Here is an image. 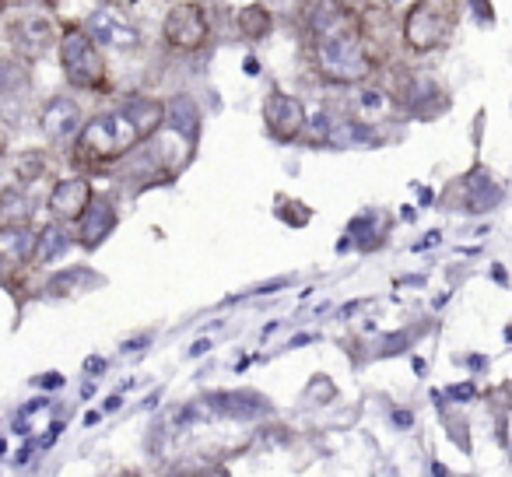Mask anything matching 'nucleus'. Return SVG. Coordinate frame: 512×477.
<instances>
[{
	"label": "nucleus",
	"instance_id": "6e6552de",
	"mask_svg": "<svg viewBox=\"0 0 512 477\" xmlns=\"http://www.w3.org/2000/svg\"><path fill=\"white\" fill-rule=\"evenodd\" d=\"M74 239H78L85 250H99L102 243H106L109 235H113L116 228V211L113 204H109L106 197H95L92 204L85 207V214H81L78 221H74Z\"/></svg>",
	"mask_w": 512,
	"mask_h": 477
},
{
	"label": "nucleus",
	"instance_id": "ddd939ff",
	"mask_svg": "<svg viewBox=\"0 0 512 477\" xmlns=\"http://www.w3.org/2000/svg\"><path fill=\"white\" fill-rule=\"evenodd\" d=\"M463 190H467V193H463V211H470V214L491 211V207L502 200V190H498V186L491 183L481 169H474V176L463 179Z\"/></svg>",
	"mask_w": 512,
	"mask_h": 477
},
{
	"label": "nucleus",
	"instance_id": "1a4fd4ad",
	"mask_svg": "<svg viewBox=\"0 0 512 477\" xmlns=\"http://www.w3.org/2000/svg\"><path fill=\"white\" fill-rule=\"evenodd\" d=\"M95 200V193H92V183L88 179H81V176H71V179H60L57 186L50 190V214L53 218H60V221H78L81 214H85V207Z\"/></svg>",
	"mask_w": 512,
	"mask_h": 477
},
{
	"label": "nucleus",
	"instance_id": "6ab92c4d",
	"mask_svg": "<svg viewBox=\"0 0 512 477\" xmlns=\"http://www.w3.org/2000/svg\"><path fill=\"white\" fill-rule=\"evenodd\" d=\"M29 85V74L18 60H8V64H0V95H15Z\"/></svg>",
	"mask_w": 512,
	"mask_h": 477
},
{
	"label": "nucleus",
	"instance_id": "f257e3e1",
	"mask_svg": "<svg viewBox=\"0 0 512 477\" xmlns=\"http://www.w3.org/2000/svg\"><path fill=\"white\" fill-rule=\"evenodd\" d=\"M313 32V67L327 85H362L376 71V60L365 50L362 18L341 4V0H323L309 18Z\"/></svg>",
	"mask_w": 512,
	"mask_h": 477
},
{
	"label": "nucleus",
	"instance_id": "aec40b11",
	"mask_svg": "<svg viewBox=\"0 0 512 477\" xmlns=\"http://www.w3.org/2000/svg\"><path fill=\"white\" fill-rule=\"evenodd\" d=\"M474 393H477L474 383H463V386H453V390H449V397L460 404V400H474Z\"/></svg>",
	"mask_w": 512,
	"mask_h": 477
},
{
	"label": "nucleus",
	"instance_id": "f3484780",
	"mask_svg": "<svg viewBox=\"0 0 512 477\" xmlns=\"http://www.w3.org/2000/svg\"><path fill=\"white\" fill-rule=\"evenodd\" d=\"M271 29H274L271 11L260 8V4H249L246 11H239V32H242L246 39H264Z\"/></svg>",
	"mask_w": 512,
	"mask_h": 477
},
{
	"label": "nucleus",
	"instance_id": "423d86ee",
	"mask_svg": "<svg viewBox=\"0 0 512 477\" xmlns=\"http://www.w3.org/2000/svg\"><path fill=\"white\" fill-rule=\"evenodd\" d=\"M264 123H267V134L281 144H295L309 127V116H306V106H302L295 95L288 92H274L267 95L264 102Z\"/></svg>",
	"mask_w": 512,
	"mask_h": 477
},
{
	"label": "nucleus",
	"instance_id": "39448f33",
	"mask_svg": "<svg viewBox=\"0 0 512 477\" xmlns=\"http://www.w3.org/2000/svg\"><path fill=\"white\" fill-rule=\"evenodd\" d=\"M162 39L176 53L204 50L207 39H211V25H207L200 4H190V0H186V4H176L162 22Z\"/></svg>",
	"mask_w": 512,
	"mask_h": 477
},
{
	"label": "nucleus",
	"instance_id": "9d476101",
	"mask_svg": "<svg viewBox=\"0 0 512 477\" xmlns=\"http://www.w3.org/2000/svg\"><path fill=\"white\" fill-rule=\"evenodd\" d=\"M81 127H85V120H81V106L74 99H67V95L50 99L43 106V134L50 137L53 144H67L71 137L81 134Z\"/></svg>",
	"mask_w": 512,
	"mask_h": 477
},
{
	"label": "nucleus",
	"instance_id": "5701e85b",
	"mask_svg": "<svg viewBox=\"0 0 512 477\" xmlns=\"http://www.w3.org/2000/svg\"><path fill=\"white\" fill-rule=\"evenodd\" d=\"M491 278H495V281H498V285H505V267H498V264H495V267H491Z\"/></svg>",
	"mask_w": 512,
	"mask_h": 477
},
{
	"label": "nucleus",
	"instance_id": "f03ea898",
	"mask_svg": "<svg viewBox=\"0 0 512 477\" xmlns=\"http://www.w3.org/2000/svg\"><path fill=\"white\" fill-rule=\"evenodd\" d=\"M137 144H144V137L134 127V120L127 116V109H120V113H99L81 127L78 162H92V165L123 162Z\"/></svg>",
	"mask_w": 512,
	"mask_h": 477
},
{
	"label": "nucleus",
	"instance_id": "4be33fe9",
	"mask_svg": "<svg viewBox=\"0 0 512 477\" xmlns=\"http://www.w3.org/2000/svg\"><path fill=\"white\" fill-rule=\"evenodd\" d=\"M393 418H397V425H400V428H411V414H407V411H397Z\"/></svg>",
	"mask_w": 512,
	"mask_h": 477
},
{
	"label": "nucleus",
	"instance_id": "412c9836",
	"mask_svg": "<svg viewBox=\"0 0 512 477\" xmlns=\"http://www.w3.org/2000/svg\"><path fill=\"white\" fill-rule=\"evenodd\" d=\"M477 8V15H481V22H491V0H470Z\"/></svg>",
	"mask_w": 512,
	"mask_h": 477
},
{
	"label": "nucleus",
	"instance_id": "f8f14e48",
	"mask_svg": "<svg viewBox=\"0 0 512 477\" xmlns=\"http://www.w3.org/2000/svg\"><path fill=\"white\" fill-rule=\"evenodd\" d=\"M39 232L29 221H18V225H0V260L4 264H25V260L36 257Z\"/></svg>",
	"mask_w": 512,
	"mask_h": 477
},
{
	"label": "nucleus",
	"instance_id": "9b49d317",
	"mask_svg": "<svg viewBox=\"0 0 512 477\" xmlns=\"http://www.w3.org/2000/svg\"><path fill=\"white\" fill-rule=\"evenodd\" d=\"M88 32H92L95 43L109 46V50H134V46L141 43V36H137L134 25L123 22V18L109 8L95 11L92 22H88Z\"/></svg>",
	"mask_w": 512,
	"mask_h": 477
},
{
	"label": "nucleus",
	"instance_id": "a211bd4d",
	"mask_svg": "<svg viewBox=\"0 0 512 477\" xmlns=\"http://www.w3.org/2000/svg\"><path fill=\"white\" fill-rule=\"evenodd\" d=\"M67 246H71V239H67V232L60 225H50L46 232H39V246H36V260L39 264H50V260L64 257Z\"/></svg>",
	"mask_w": 512,
	"mask_h": 477
},
{
	"label": "nucleus",
	"instance_id": "0eeeda50",
	"mask_svg": "<svg viewBox=\"0 0 512 477\" xmlns=\"http://www.w3.org/2000/svg\"><path fill=\"white\" fill-rule=\"evenodd\" d=\"M11 39H15V50L22 53L25 60H43L46 53L57 43V25L46 15H25L22 22L11 29Z\"/></svg>",
	"mask_w": 512,
	"mask_h": 477
},
{
	"label": "nucleus",
	"instance_id": "393cba45",
	"mask_svg": "<svg viewBox=\"0 0 512 477\" xmlns=\"http://www.w3.org/2000/svg\"><path fill=\"white\" fill-rule=\"evenodd\" d=\"M4 151H8V137L0 134V155H4Z\"/></svg>",
	"mask_w": 512,
	"mask_h": 477
},
{
	"label": "nucleus",
	"instance_id": "20e7f679",
	"mask_svg": "<svg viewBox=\"0 0 512 477\" xmlns=\"http://www.w3.org/2000/svg\"><path fill=\"white\" fill-rule=\"evenodd\" d=\"M60 67H64L67 81L85 92H109V67L102 60L99 43L92 32L71 29L60 36Z\"/></svg>",
	"mask_w": 512,
	"mask_h": 477
},
{
	"label": "nucleus",
	"instance_id": "2eb2a0df",
	"mask_svg": "<svg viewBox=\"0 0 512 477\" xmlns=\"http://www.w3.org/2000/svg\"><path fill=\"white\" fill-rule=\"evenodd\" d=\"M127 116L134 120V127L141 130V137L148 141L151 134H158L165 123V106L162 102H151V99H134L127 106Z\"/></svg>",
	"mask_w": 512,
	"mask_h": 477
},
{
	"label": "nucleus",
	"instance_id": "7ed1b4c3",
	"mask_svg": "<svg viewBox=\"0 0 512 477\" xmlns=\"http://www.w3.org/2000/svg\"><path fill=\"white\" fill-rule=\"evenodd\" d=\"M460 25V4L456 0H418L404 18V43L414 53H432L453 39Z\"/></svg>",
	"mask_w": 512,
	"mask_h": 477
},
{
	"label": "nucleus",
	"instance_id": "dca6fc26",
	"mask_svg": "<svg viewBox=\"0 0 512 477\" xmlns=\"http://www.w3.org/2000/svg\"><path fill=\"white\" fill-rule=\"evenodd\" d=\"M29 197H25L22 190H15V186H8V190H0V225H18V221H29Z\"/></svg>",
	"mask_w": 512,
	"mask_h": 477
},
{
	"label": "nucleus",
	"instance_id": "b1692460",
	"mask_svg": "<svg viewBox=\"0 0 512 477\" xmlns=\"http://www.w3.org/2000/svg\"><path fill=\"white\" fill-rule=\"evenodd\" d=\"M106 4H113V8H127V4H134V0H106Z\"/></svg>",
	"mask_w": 512,
	"mask_h": 477
},
{
	"label": "nucleus",
	"instance_id": "4468645a",
	"mask_svg": "<svg viewBox=\"0 0 512 477\" xmlns=\"http://www.w3.org/2000/svg\"><path fill=\"white\" fill-rule=\"evenodd\" d=\"M207 404L228 418H253L267 411V400H260V393H214Z\"/></svg>",
	"mask_w": 512,
	"mask_h": 477
}]
</instances>
